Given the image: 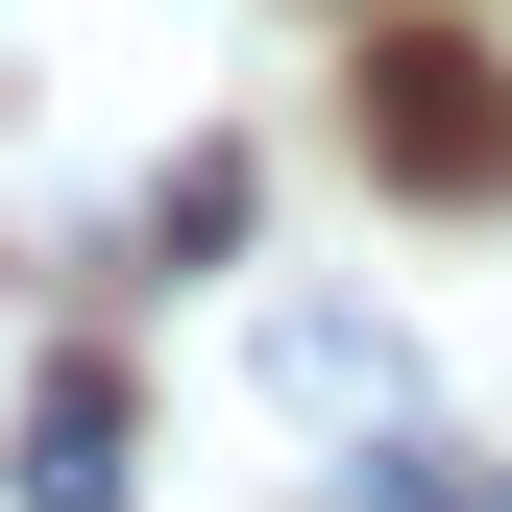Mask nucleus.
<instances>
[{
  "mask_svg": "<svg viewBox=\"0 0 512 512\" xmlns=\"http://www.w3.org/2000/svg\"><path fill=\"white\" fill-rule=\"evenodd\" d=\"M366 147H391V196H512V74L464 25H391L366 49Z\"/></svg>",
  "mask_w": 512,
  "mask_h": 512,
  "instance_id": "nucleus-1",
  "label": "nucleus"
},
{
  "mask_svg": "<svg viewBox=\"0 0 512 512\" xmlns=\"http://www.w3.org/2000/svg\"><path fill=\"white\" fill-rule=\"evenodd\" d=\"M0 488L25 512H147V391L74 342V366H25V439H0Z\"/></svg>",
  "mask_w": 512,
  "mask_h": 512,
  "instance_id": "nucleus-2",
  "label": "nucleus"
},
{
  "mask_svg": "<svg viewBox=\"0 0 512 512\" xmlns=\"http://www.w3.org/2000/svg\"><path fill=\"white\" fill-rule=\"evenodd\" d=\"M269 391H293L317 439H415V415H391V342H366V317H269Z\"/></svg>",
  "mask_w": 512,
  "mask_h": 512,
  "instance_id": "nucleus-3",
  "label": "nucleus"
},
{
  "mask_svg": "<svg viewBox=\"0 0 512 512\" xmlns=\"http://www.w3.org/2000/svg\"><path fill=\"white\" fill-rule=\"evenodd\" d=\"M464 512H512V464H488V488H464Z\"/></svg>",
  "mask_w": 512,
  "mask_h": 512,
  "instance_id": "nucleus-4",
  "label": "nucleus"
}]
</instances>
